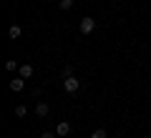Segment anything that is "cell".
<instances>
[{"label":"cell","mask_w":151,"mask_h":138,"mask_svg":"<svg viewBox=\"0 0 151 138\" xmlns=\"http://www.w3.org/2000/svg\"><path fill=\"white\" fill-rule=\"evenodd\" d=\"M23 85H25V78H13L10 83H8V88H10L13 93H20V90H23Z\"/></svg>","instance_id":"4"},{"label":"cell","mask_w":151,"mask_h":138,"mask_svg":"<svg viewBox=\"0 0 151 138\" xmlns=\"http://www.w3.org/2000/svg\"><path fill=\"white\" fill-rule=\"evenodd\" d=\"M73 3H76V0H60L58 5H60V10H68V8L73 5Z\"/></svg>","instance_id":"10"},{"label":"cell","mask_w":151,"mask_h":138,"mask_svg":"<svg viewBox=\"0 0 151 138\" xmlns=\"http://www.w3.org/2000/svg\"><path fill=\"white\" fill-rule=\"evenodd\" d=\"M63 88H65V93H76V90L81 88V80L76 78V75H70V78H63Z\"/></svg>","instance_id":"1"},{"label":"cell","mask_w":151,"mask_h":138,"mask_svg":"<svg viewBox=\"0 0 151 138\" xmlns=\"http://www.w3.org/2000/svg\"><path fill=\"white\" fill-rule=\"evenodd\" d=\"M55 133H58V138H65L70 133V123L68 121H60L58 126H55Z\"/></svg>","instance_id":"3"},{"label":"cell","mask_w":151,"mask_h":138,"mask_svg":"<svg viewBox=\"0 0 151 138\" xmlns=\"http://www.w3.org/2000/svg\"><path fill=\"white\" fill-rule=\"evenodd\" d=\"M91 138H106V131H103V128H96V131L91 133Z\"/></svg>","instance_id":"9"},{"label":"cell","mask_w":151,"mask_h":138,"mask_svg":"<svg viewBox=\"0 0 151 138\" xmlns=\"http://www.w3.org/2000/svg\"><path fill=\"white\" fill-rule=\"evenodd\" d=\"M60 73H63V78H70V75H73V68H70V65H65Z\"/></svg>","instance_id":"11"},{"label":"cell","mask_w":151,"mask_h":138,"mask_svg":"<svg viewBox=\"0 0 151 138\" xmlns=\"http://www.w3.org/2000/svg\"><path fill=\"white\" fill-rule=\"evenodd\" d=\"M30 75H33V65H28V63H25V65H20V78H25V80H28Z\"/></svg>","instance_id":"7"},{"label":"cell","mask_w":151,"mask_h":138,"mask_svg":"<svg viewBox=\"0 0 151 138\" xmlns=\"http://www.w3.org/2000/svg\"><path fill=\"white\" fill-rule=\"evenodd\" d=\"M48 113H50L48 103H43V101H40V103H35V116H38V118H45Z\"/></svg>","instance_id":"5"},{"label":"cell","mask_w":151,"mask_h":138,"mask_svg":"<svg viewBox=\"0 0 151 138\" xmlns=\"http://www.w3.org/2000/svg\"><path fill=\"white\" fill-rule=\"evenodd\" d=\"M8 35L15 40V38H20V35H23V28H20V25H10V28H8Z\"/></svg>","instance_id":"6"},{"label":"cell","mask_w":151,"mask_h":138,"mask_svg":"<svg viewBox=\"0 0 151 138\" xmlns=\"http://www.w3.org/2000/svg\"><path fill=\"white\" fill-rule=\"evenodd\" d=\"M55 136H58V133H53V131H45V133H43L40 138H55Z\"/></svg>","instance_id":"13"},{"label":"cell","mask_w":151,"mask_h":138,"mask_svg":"<svg viewBox=\"0 0 151 138\" xmlns=\"http://www.w3.org/2000/svg\"><path fill=\"white\" fill-rule=\"evenodd\" d=\"M15 68H18V63H15V60H8V63H5V70H10V73H13Z\"/></svg>","instance_id":"12"},{"label":"cell","mask_w":151,"mask_h":138,"mask_svg":"<svg viewBox=\"0 0 151 138\" xmlns=\"http://www.w3.org/2000/svg\"><path fill=\"white\" fill-rule=\"evenodd\" d=\"M25 113H28L25 106H15V116H18V118H25Z\"/></svg>","instance_id":"8"},{"label":"cell","mask_w":151,"mask_h":138,"mask_svg":"<svg viewBox=\"0 0 151 138\" xmlns=\"http://www.w3.org/2000/svg\"><path fill=\"white\" fill-rule=\"evenodd\" d=\"M93 30H96V20H93V18H83L81 20V33L88 35V33H93Z\"/></svg>","instance_id":"2"}]
</instances>
